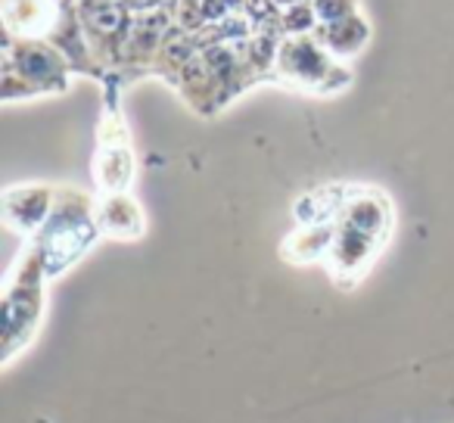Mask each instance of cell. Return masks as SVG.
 <instances>
[{
  "label": "cell",
  "instance_id": "8fae6325",
  "mask_svg": "<svg viewBox=\"0 0 454 423\" xmlns=\"http://www.w3.org/2000/svg\"><path fill=\"white\" fill-rule=\"evenodd\" d=\"M311 35L321 41V47L333 59H348V57H358L367 47V41H371V26H367L364 16L355 13L336 22H321Z\"/></svg>",
  "mask_w": 454,
  "mask_h": 423
},
{
  "label": "cell",
  "instance_id": "5b68a950",
  "mask_svg": "<svg viewBox=\"0 0 454 423\" xmlns=\"http://www.w3.org/2000/svg\"><path fill=\"white\" fill-rule=\"evenodd\" d=\"M336 224L355 231V234L371 237V240L386 247V240L392 234V206L380 190L348 187L346 202H342L340 215H336Z\"/></svg>",
  "mask_w": 454,
  "mask_h": 423
},
{
  "label": "cell",
  "instance_id": "7c38bea8",
  "mask_svg": "<svg viewBox=\"0 0 454 423\" xmlns=\"http://www.w3.org/2000/svg\"><path fill=\"white\" fill-rule=\"evenodd\" d=\"M336 237V222L333 224H311V228L293 231L284 240L280 253L286 262H296V265H311V262H327L330 247H333Z\"/></svg>",
  "mask_w": 454,
  "mask_h": 423
},
{
  "label": "cell",
  "instance_id": "277c9868",
  "mask_svg": "<svg viewBox=\"0 0 454 423\" xmlns=\"http://www.w3.org/2000/svg\"><path fill=\"white\" fill-rule=\"evenodd\" d=\"M44 268L32 247L16 262L4 293V361H10L35 336L44 311Z\"/></svg>",
  "mask_w": 454,
  "mask_h": 423
},
{
  "label": "cell",
  "instance_id": "5bb4252c",
  "mask_svg": "<svg viewBox=\"0 0 454 423\" xmlns=\"http://www.w3.org/2000/svg\"><path fill=\"white\" fill-rule=\"evenodd\" d=\"M311 7H315V13H317V26H321V22H336V20H346V16L361 13L358 0H311Z\"/></svg>",
  "mask_w": 454,
  "mask_h": 423
},
{
  "label": "cell",
  "instance_id": "3957f363",
  "mask_svg": "<svg viewBox=\"0 0 454 423\" xmlns=\"http://www.w3.org/2000/svg\"><path fill=\"white\" fill-rule=\"evenodd\" d=\"M274 78L309 94H340L352 84V72L321 47L315 35H286L274 57Z\"/></svg>",
  "mask_w": 454,
  "mask_h": 423
},
{
  "label": "cell",
  "instance_id": "7a4b0ae2",
  "mask_svg": "<svg viewBox=\"0 0 454 423\" xmlns=\"http://www.w3.org/2000/svg\"><path fill=\"white\" fill-rule=\"evenodd\" d=\"M72 63L63 51L51 41L10 38L4 35V103H13L20 97H44L63 94L69 88Z\"/></svg>",
  "mask_w": 454,
  "mask_h": 423
},
{
  "label": "cell",
  "instance_id": "8992f818",
  "mask_svg": "<svg viewBox=\"0 0 454 423\" xmlns=\"http://www.w3.org/2000/svg\"><path fill=\"white\" fill-rule=\"evenodd\" d=\"M69 7L66 0H4V35L51 41Z\"/></svg>",
  "mask_w": 454,
  "mask_h": 423
},
{
  "label": "cell",
  "instance_id": "ba28073f",
  "mask_svg": "<svg viewBox=\"0 0 454 423\" xmlns=\"http://www.w3.org/2000/svg\"><path fill=\"white\" fill-rule=\"evenodd\" d=\"M380 249H383V243L336 224L333 247H330V255H327V268H330V274H333V280H340V284H355L358 278H364V271L380 255Z\"/></svg>",
  "mask_w": 454,
  "mask_h": 423
},
{
  "label": "cell",
  "instance_id": "9c48e42d",
  "mask_svg": "<svg viewBox=\"0 0 454 423\" xmlns=\"http://www.w3.org/2000/svg\"><path fill=\"white\" fill-rule=\"evenodd\" d=\"M97 224L103 237L113 240H140L146 234V218L131 193H103L97 200Z\"/></svg>",
  "mask_w": 454,
  "mask_h": 423
},
{
  "label": "cell",
  "instance_id": "30bf717a",
  "mask_svg": "<svg viewBox=\"0 0 454 423\" xmlns=\"http://www.w3.org/2000/svg\"><path fill=\"white\" fill-rule=\"evenodd\" d=\"M134 153L128 137L115 140H97V156H94V181L103 193H125L134 184Z\"/></svg>",
  "mask_w": 454,
  "mask_h": 423
},
{
  "label": "cell",
  "instance_id": "52a82bcc",
  "mask_svg": "<svg viewBox=\"0 0 454 423\" xmlns=\"http://www.w3.org/2000/svg\"><path fill=\"white\" fill-rule=\"evenodd\" d=\"M53 200L57 190L44 187V184H22V187H10L4 193V222L7 228L20 231V234H38L44 222L53 212Z\"/></svg>",
  "mask_w": 454,
  "mask_h": 423
},
{
  "label": "cell",
  "instance_id": "4fadbf2b",
  "mask_svg": "<svg viewBox=\"0 0 454 423\" xmlns=\"http://www.w3.org/2000/svg\"><path fill=\"white\" fill-rule=\"evenodd\" d=\"M346 193H348V187H340V184L305 193L302 200L296 202V208H293V212H296L299 228H311V224H333L336 215H340L342 202H346Z\"/></svg>",
  "mask_w": 454,
  "mask_h": 423
},
{
  "label": "cell",
  "instance_id": "6da1fadb",
  "mask_svg": "<svg viewBox=\"0 0 454 423\" xmlns=\"http://www.w3.org/2000/svg\"><path fill=\"white\" fill-rule=\"evenodd\" d=\"M100 224H97V200H90L82 190H57L53 212L44 228L35 234L32 249L38 253L41 268L47 278H59L69 271L97 240H100Z\"/></svg>",
  "mask_w": 454,
  "mask_h": 423
}]
</instances>
